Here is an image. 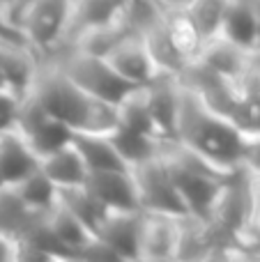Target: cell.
<instances>
[{
	"mask_svg": "<svg viewBox=\"0 0 260 262\" xmlns=\"http://www.w3.org/2000/svg\"><path fill=\"white\" fill-rule=\"evenodd\" d=\"M175 138L226 172L249 166L258 149V145L233 120L207 108L182 83Z\"/></svg>",
	"mask_w": 260,
	"mask_h": 262,
	"instance_id": "obj_1",
	"label": "cell"
},
{
	"mask_svg": "<svg viewBox=\"0 0 260 262\" xmlns=\"http://www.w3.org/2000/svg\"><path fill=\"white\" fill-rule=\"evenodd\" d=\"M0 186H5V180H3V172H0Z\"/></svg>",
	"mask_w": 260,
	"mask_h": 262,
	"instance_id": "obj_33",
	"label": "cell"
},
{
	"mask_svg": "<svg viewBox=\"0 0 260 262\" xmlns=\"http://www.w3.org/2000/svg\"><path fill=\"white\" fill-rule=\"evenodd\" d=\"M127 32H132L127 16L120 18L113 23H104V26H92V28H83V30L74 32L72 39L64 46H74L78 51H85L92 55H109V51L122 39Z\"/></svg>",
	"mask_w": 260,
	"mask_h": 262,
	"instance_id": "obj_21",
	"label": "cell"
},
{
	"mask_svg": "<svg viewBox=\"0 0 260 262\" xmlns=\"http://www.w3.org/2000/svg\"><path fill=\"white\" fill-rule=\"evenodd\" d=\"M228 5L230 0H193L187 7V16L191 18L203 44L221 35V26H224Z\"/></svg>",
	"mask_w": 260,
	"mask_h": 262,
	"instance_id": "obj_26",
	"label": "cell"
},
{
	"mask_svg": "<svg viewBox=\"0 0 260 262\" xmlns=\"http://www.w3.org/2000/svg\"><path fill=\"white\" fill-rule=\"evenodd\" d=\"M49 223H51V228H53L55 237L60 239V244H62L64 249H67V253L72 255V260H76L78 251H81L85 244H90V242L97 237L76 214H72L60 203H55L53 207L49 209Z\"/></svg>",
	"mask_w": 260,
	"mask_h": 262,
	"instance_id": "obj_22",
	"label": "cell"
},
{
	"mask_svg": "<svg viewBox=\"0 0 260 262\" xmlns=\"http://www.w3.org/2000/svg\"><path fill=\"white\" fill-rule=\"evenodd\" d=\"M178 78L187 90H191L214 113L230 118L233 111L237 108L240 90L235 85V81L224 76V74H219L216 69L207 67L203 60H198V58L189 60L187 67L180 72Z\"/></svg>",
	"mask_w": 260,
	"mask_h": 262,
	"instance_id": "obj_9",
	"label": "cell"
},
{
	"mask_svg": "<svg viewBox=\"0 0 260 262\" xmlns=\"http://www.w3.org/2000/svg\"><path fill=\"white\" fill-rule=\"evenodd\" d=\"M28 95L35 97L51 115L72 127V131L111 134L118 127L115 104L85 92L67 76V72L55 60H41Z\"/></svg>",
	"mask_w": 260,
	"mask_h": 262,
	"instance_id": "obj_2",
	"label": "cell"
},
{
	"mask_svg": "<svg viewBox=\"0 0 260 262\" xmlns=\"http://www.w3.org/2000/svg\"><path fill=\"white\" fill-rule=\"evenodd\" d=\"M207 219L235 239L247 232V228L251 226V189H249L247 166L226 177Z\"/></svg>",
	"mask_w": 260,
	"mask_h": 262,
	"instance_id": "obj_7",
	"label": "cell"
},
{
	"mask_svg": "<svg viewBox=\"0 0 260 262\" xmlns=\"http://www.w3.org/2000/svg\"><path fill=\"white\" fill-rule=\"evenodd\" d=\"M106 60L111 62V67L132 85H147L152 78L157 76L159 67H157L155 58H152L150 49H147L145 39L141 37V32L132 30L109 51Z\"/></svg>",
	"mask_w": 260,
	"mask_h": 262,
	"instance_id": "obj_11",
	"label": "cell"
},
{
	"mask_svg": "<svg viewBox=\"0 0 260 262\" xmlns=\"http://www.w3.org/2000/svg\"><path fill=\"white\" fill-rule=\"evenodd\" d=\"M3 88H9V85H7V81L3 78V74H0V90H3Z\"/></svg>",
	"mask_w": 260,
	"mask_h": 262,
	"instance_id": "obj_32",
	"label": "cell"
},
{
	"mask_svg": "<svg viewBox=\"0 0 260 262\" xmlns=\"http://www.w3.org/2000/svg\"><path fill=\"white\" fill-rule=\"evenodd\" d=\"M134 180H136L138 198H141L143 212H161L173 214V216H184L189 214V207L180 193L178 184L173 180L166 159L161 152L157 157H150L147 161L138 163L132 168Z\"/></svg>",
	"mask_w": 260,
	"mask_h": 262,
	"instance_id": "obj_6",
	"label": "cell"
},
{
	"mask_svg": "<svg viewBox=\"0 0 260 262\" xmlns=\"http://www.w3.org/2000/svg\"><path fill=\"white\" fill-rule=\"evenodd\" d=\"M161 157L166 159L170 172H173V180L187 203L189 214L207 219L221 184L233 172L221 170L219 166H214L205 157L193 152L191 147L180 143L178 138L161 140Z\"/></svg>",
	"mask_w": 260,
	"mask_h": 262,
	"instance_id": "obj_3",
	"label": "cell"
},
{
	"mask_svg": "<svg viewBox=\"0 0 260 262\" xmlns=\"http://www.w3.org/2000/svg\"><path fill=\"white\" fill-rule=\"evenodd\" d=\"M49 60H55L67 72V76L74 83H78L85 92L109 101V104H118L132 88H136L129 81H124L111 67V62L104 55H92V53H85V51L74 49V46H62Z\"/></svg>",
	"mask_w": 260,
	"mask_h": 262,
	"instance_id": "obj_5",
	"label": "cell"
},
{
	"mask_svg": "<svg viewBox=\"0 0 260 262\" xmlns=\"http://www.w3.org/2000/svg\"><path fill=\"white\" fill-rule=\"evenodd\" d=\"M85 186L109 212H138V209H143L132 168L92 170L85 180Z\"/></svg>",
	"mask_w": 260,
	"mask_h": 262,
	"instance_id": "obj_10",
	"label": "cell"
},
{
	"mask_svg": "<svg viewBox=\"0 0 260 262\" xmlns=\"http://www.w3.org/2000/svg\"><path fill=\"white\" fill-rule=\"evenodd\" d=\"M0 260H16V239L0 232Z\"/></svg>",
	"mask_w": 260,
	"mask_h": 262,
	"instance_id": "obj_29",
	"label": "cell"
},
{
	"mask_svg": "<svg viewBox=\"0 0 260 262\" xmlns=\"http://www.w3.org/2000/svg\"><path fill=\"white\" fill-rule=\"evenodd\" d=\"M41 159L16 127L0 129V172L5 186H12L35 172Z\"/></svg>",
	"mask_w": 260,
	"mask_h": 262,
	"instance_id": "obj_13",
	"label": "cell"
},
{
	"mask_svg": "<svg viewBox=\"0 0 260 262\" xmlns=\"http://www.w3.org/2000/svg\"><path fill=\"white\" fill-rule=\"evenodd\" d=\"M221 37L235 41L237 46L247 51H253L258 44V21L253 12L251 0H230L228 12H226Z\"/></svg>",
	"mask_w": 260,
	"mask_h": 262,
	"instance_id": "obj_20",
	"label": "cell"
},
{
	"mask_svg": "<svg viewBox=\"0 0 260 262\" xmlns=\"http://www.w3.org/2000/svg\"><path fill=\"white\" fill-rule=\"evenodd\" d=\"M39 168L51 177V180H53V184L58 186V189L60 186L85 184L88 175H90V170H88L81 152L76 149V145L74 143H67V145H62L60 149H55V152L41 157Z\"/></svg>",
	"mask_w": 260,
	"mask_h": 262,
	"instance_id": "obj_16",
	"label": "cell"
},
{
	"mask_svg": "<svg viewBox=\"0 0 260 262\" xmlns=\"http://www.w3.org/2000/svg\"><path fill=\"white\" fill-rule=\"evenodd\" d=\"M180 219L182 216H173V214L143 212L138 260H152V262L178 260Z\"/></svg>",
	"mask_w": 260,
	"mask_h": 262,
	"instance_id": "obj_12",
	"label": "cell"
},
{
	"mask_svg": "<svg viewBox=\"0 0 260 262\" xmlns=\"http://www.w3.org/2000/svg\"><path fill=\"white\" fill-rule=\"evenodd\" d=\"M12 189L18 193V198L32 209V212H49L58 203V186L53 184L49 175L41 168L23 177L21 182L12 184Z\"/></svg>",
	"mask_w": 260,
	"mask_h": 262,
	"instance_id": "obj_25",
	"label": "cell"
},
{
	"mask_svg": "<svg viewBox=\"0 0 260 262\" xmlns=\"http://www.w3.org/2000/svg\"><path fill=\"white\" fill-rule=\"evenodd\" d=\"M141 223L143 209H138V212H109L97 237H101L113 249L118 260H138Z\"/></svg>",
	"mask_w": 260,
	"mask_h": 262,
	"instance_id": "obj_14",
	"label": "cell"
},
{
	"mask_svg": "<svg viewBox=\"0 0 260 262\" xmlns=\"http://www.w3.org/2000/svg\"><path fill=\"white\" fill-rule=\"evenodd\" d=\"M115 111H118V124H122V127H127V129H134V131H141V134H147V136H155V138H164L155 115H152L145 85L132 88V90L115 104Z\"/></svg>",
	"mask_w": 260,
	"mask_h": 262,
	"instance_id": "obj_19",
	"label": "cell"
},
{
	"mask_svg": "<svg viewBox=\"0 0 260 262\" xmlns=\"http://www.w3.org/2000/svg\"><path fill=\"white\" fill-rule=\"evenodd\" d=\"M150 108L164 138H175V124H178L180 108V78L173 74H157L145 85Z\"/></svg>",
	"mask_w": 260,
	"mask_h": 262,
	"instance_id": "obj_15",
	"label": "cell"
},
{
	"mask_svg": "<svg viewBox=\"0 0 260 262\" xmlns=\"http://www.w3.org/2000/svg\"><path fill=\"white\" fill-rule=\"evenodd\" d=\"M58 203L64 205L72 214H76L92 232H99L101 223H104L109 209L90 193L85 184H76V186H60L58 189Z\"/></svg>",
	"mask_w": 260,
	"mask_h": 262,
	"instance_id": "obj_23",
	"label": "cell"
},
{
	"mask_svg": "<svg viewBox=\"0 0 260 262\" xmlns=\"http://www.w3.org/2000/svg\"><path fill=\"white\" fill-rule=\"evenodd\" d=\"M249 55H251V51L242 49V46H237L235 41L219 35V37H214V39H207L205 44L201 46L196 58L203 60L207 67L216 69L219 74H224V76L235 81V78L244 72V67H247Z\"/></svg>",
	"mask_w": 260,
	"mask_h": 262,
	"instance_id": "obj_18",
	"label": "cell"
},
{
	"mask_svg": "<svg viewBox=\"0 0 260 262\" xmlns=\"http://www.w3.org/2000/svg\"><path fill=\"white\" fill-rule=\"evenodd\" d=\"M30 216L32 209L18 198L16 191L12 186H0V232L12 235L16 239V235L26 228Z\"/></svg>",
	"mask_w": 260,
	"mask_h": 262,
	"instance_id": "obj_27",
	"label": "cell"
},
{
	"mask_svg": "<svg viewBox=\"0 0 260 262\" xmlns=\"http://www.w3.org/2000/svg\"><path fill=\"white\" fill-rule=\"evenodd\" d=\"M253 3V12H256V21H258V44L256 49H260V0H251Z\"/></svg>",
	"mask_w": 260,
	"mask_h": 262,
	"instance_id": "obj_31",
	"label": "cell"
},
{
	"mask_svg": "<svg viewBox=\"0 0 260 262\" xmlns=\"http://www.w3.org/2000/svg\"><path fill=\"white\" fill-rule=\"evenodd\" d=\"M12 127L21 131L23 138L30 143V147L39 154V159L60 149L62 145L72 143V136H74L72 127H67L62 120L51 115L32 95H26L21 99L16 122Z\"/></svg>",
	"mask_w": 260,
	"mask_h": 262,
	"instance_id": "obj_8",
	"label": "cell"
},
{
	"mask_svg": "<svg viewBox=\"0 0 260 262\" xmlns=\"http://www.w3.org/2000/svg\"><path fill=\"white\" fill-rule=\"evenodd\" d=\"M164 12H187V7L193 0H155Z\"/></svg>",
	"mask_w": 260,
	"mask_h": 262,
	"instance_id": "obj_30",
	"label": "cell"
},
{
	"mask_svg": "<svg viewBox=\"0 0 260 262\" xmlns=\"http://www.w3.org/2000/svg\"><path fill=\"white\" fill-rule=\"evenodd\" d=\"M23 97L14 92L12 88H3L0 90V129H7L16 122V113L21 106Z\"/></svg>",
	"mask_w": 260,
	"mask_h": 262,
	"instance_id": "obj_28",
	"label": "cell"
},
{
	"mask_svg": "<svg viewBox=\"0 0 260 262\" xmlns=\"http://www.w3.org/2000/svg\"><path fill=\"white\" fill-rule=\"evenodd\" d=\"M109 136L129 168L147 161L150 157H157V154L161 152V140H164V138H155V136L141 134V131L127 129V127H122V124H118Z\"/></svg>",
	"mask_w": 260,
	"mask_h": 262,
	"instance_id": "obj_24",
	"label": "cell"
},
{
	"mask_svg": "<svg viewBox=\"0 0 260 262\" xmlns=\"http://www.w3.org/2000/svg\"><path fill=\"white\" fill-rule=\"evenodd\" d=\"M74 0H32L16 23L23 41L39 53V58L55 55L69 37Z\"/></svg>",
	"mask_w": 260,
	"mask_h": 262,
	"instance_id": "obj_4",
	"label": "cell"
},
{
	"mask_svg": "<svg viewBox=\"0 0 260 262\" xmlns=\"http://www.w3.org/2000/svg\"><path fill=\"white\" fill-rule=\"evenodd\" d=\"M5 3H7V0H0V5H5Z\"/></svg>",
	"mask_w": 260,
	"mask_h": 262,
	"instance_id": "obj_34",
	"label": "cell"
},
{
	"mask_svg": "<svg viewBox=\"0 0 260 262\" xmlns=\"http://www.w3.org/2000/svg\"><path fill=\"white\" fill-rule=\"evenodd\" d=\"M72 143L81 152L88 170H111V168H129L120 157L109 134H92V131H74Z\"/></svg>",
	"mask_w": 260,
	"mask_h": 262,
	"instance_id": "obj_17",
	"label": "cell"
}]
</instances>
